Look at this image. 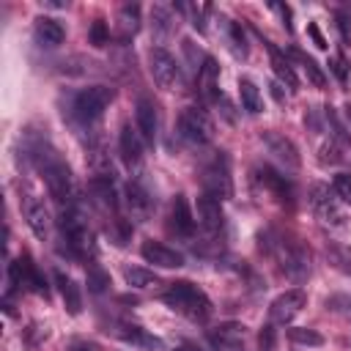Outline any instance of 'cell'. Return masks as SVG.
I'll return each instance as SVG.
<instances>
[{
    "mask_svg": "<svg viewBox=\"0 0 351 351\" xmlns=\"http://www.w3.org/2000/svg\"><path fill=\"white\" fill-rule=\"evenodd\" d=\"M255 173H258L261 186H266V189H269V192H274L277 197H282V200H285V197H291V195H293V192H291V184H288V181H285V176H280L277 170H271V167H266V165H263V167H258Z\"/></svg>",
    "mask_w": 351,
    "mask_h": 351,
    "instance_id": "cb8c5ba5",
    "label": "cell"
},
{
    "mask_svg": "<svg viewBox=\"0 0 351 351\" xmlns=\"http://www.w3.org/2000/svg\"><path fill=\"white\" fill-rule=\"evenodd\" d=\"M134 115H137V132L145 143L154 145L156 140V129H159V115H156V104L148 96H140L134 104Z\"/></svg>",
    "mask_w": 351,
    "mask_h": 351,
    "instance_id": "e0dca14e",
    "label": "cell"
},
{
    "mask_svg": "<svg viewBox=\"0 0 351 351\" xmlns=\"http://www.w3.org/2000/svg\"><path fill=\"white\" fill-rule=\"evenodd\" d=\"M197 225L206 230V233H219L222 225H225V214H222V200L211 197V195H200L197 197Z\"/></svg>",
    "mask_w": 351,
    "mask_h": 351,
    "instance_id": "4fadbf2b",
    "label": "cell"
},
{
    "mask_svg": "<svg viewBox=\"0 0 351 351\" xmlns=\"http://www.w3.org/2000/svg\"><path fill=\"white\" fill-rule=\"evenodd\" d=\"M310 206H313L315 217L324 225H329V228H346V217H343V211L337 206V195L326 184H315L310 189Z\"/></svg>",
    "mask_w": 351,
    "mask_h": 351,
    "instance_id": "9c48e42d",
    "label": "cell"
},
{
    "mask_svg": "<svg viewBox=\"0 0 351 351\" xmlns=\"http://www.w3.org/2000/svg\"><path fill=\"white\" fill-rule=\"evenodd\" d=\"M340 159H343V156H340V148H337L335 140L321 148V162H324V165H335V162H340Z\"/></svg>",
    "mask_w": 351,
    "mask_h": 351,
    "instance_id": "8d00e7d4",
    "label": "cell"
},
{
    "mask_svg": "<svg viewBox=\"0 0 351 351\" xmlns=\"http://www.w3.org/2000/svg\"><path fill=\"white\" fill-rule=\"evenodd\" d=\"M107 285H110V274H107L99 263H90V266H88V291L99 296V293L107 291Z\"/></svg>",
    "mask_w": 351,
    "mask_h": 351,
    "instance_id": "d6a6232c",
    "label": "cell"
},
{
    "mask_svg": "<svg viewBox=\"0 0 351 351\" xmlns=\"http://www.w3.org/2000/svg\"><path fill=\"white\" fill-rule=\"evenodd\" d=\"M203 192L217 197V200H228L233 197V178H230V159L225 151H219L206 167H203Z\"/></svg>",
    "mask_w": 351,
    "mask_h": 351,
    "instance_id": "277c9868",
    "label": "cell"
},
{
    "mask_svg": "<svg viewBox=\"0 0 351 351\" xmlns=\"http://www.w3.org/2000/svg\"><path fill=\"white\" fill-rule=\"evenodd\" d=\"M244 324L228 321L208 332V343L214 351H244Z\"/></svg>",
    "mask_w": 351,
    "mask_h": 351,
    "instance_id": "8fae6325",
    "label": "cell"
},
{
    "mask_svg": "<svg viewBox=\"0 0 351 351\" xmlns=\"http://www.w3.org/2000/svg\"><path fill=\"white\" fill-rule=\"evenodd\" d=\"M151 27L156 38H167L173 33V14L165 5H154L151 8Z\"/></svg>",
    "mask_w": 351,
    "mask_h": 351,
    "instance_id": "f546056e",
    "label": "cell"
},
{
    "mask_svg": "<svg viewBox=\"0 0 351 351\" xmlns=\"http://www.w3.org/2000/svg\"><path fill=\"white\" fill-rule=\"evenodd\" d=\"M162 302H165L170 310L181 313V315H186V318H192V321H206V318L211 315V299H208L197 285H192V282H186V280L173 282V285L162 293Z\"/></svg>",
    "mask_w": 351,
    "mask_h": 351,
    "instance_id": "7a4b0ae2",
    "label": "cell"
},
{
    "mask_svg": "<svg viewBox=\"0 0 351 351\" xmlns=\"http://www.w3.org/2000/svg\"><path fill=\"white\" fill-rule=\"evenodd\" d=\"M258 343H261V351H271V346H274V329H271V324H269V326L261 332Z\"/></svg>",
    "mask_w": 351,
    "mask_h": 351,
    "instance_id": "f35d334b",
    "label": "cell"
},
{
    "mask_svg": "<svg viewBox=\"0 0 351 351\" xmlns=\"http://www.w3.org/2000/svg\"><path fill=\"white\" fill-rule=\"evenodd\" d=\"M121 337L132 346H140V348H162V340L148 335L143 326H134V324H123L121 326Z\"/></svg>",
    "mask_w": 351,
    "mask_h": 351,
    "instance_id": "4316f807",
    "label": "cell"
},
{
    "mask_svg": "<svg viewBox=\"0 0 351 351\" xmlns=\"http://www.w3.org/2000/svg\"><path fill=\"white\" fill-rule=\"evenodd\" d=\"M137 27H140V5H137V3H126V5L118 11V30H121V38L134 36Z\"/></svg>",
    "mask_w": 351,
    "mask_h": 351,
    "instance_id": "83f0119b",
    "label": "cell"
},
{
    "mask_svg": "<svg viewBox=\"0 0 351 351\" xmlns=\"http://www.w3.org/2000/svg\"><path fill=\"white\" fill-rule=\"evenodd\" d=\"M217 77H219V66L214 58H206L203 69L197 71V88L203 93V99H217Z\"/></svg>",
    "mask_w": 351,
    "mask_h": 351,
    "instance_id": "d4e9b609",
    "label": "cell"
},
{
    "mask_svg": "<svg viewBox=\"0 0 351 351\" xmlns=\"http://www.w3.org/2000/svg\"><path fill=\"white\" fill-rule=\"evenodd\" d=\"M140 255L145 258V263H154L159 269H178V266H184V255L178 250H173V247H167L162 241H154V239L143 241Z\"/></svg>",
    "mask_w": 351,
    "mask_h": 351,
    "instance_id": "7c38bea8",
    "label": "cell"
},
{
    "mask_svg": "<svg viewBox=\"0 0 351 351\" xmlns=\"http://www.w3.org/2000/svg\"><path fill=\"white\" fill-rule=\"evenodd\" d=\"M148 69H151V77L159 88L165 90H176L184 85V77H181V66L176 63V58L165 49V47H151L148 49Z\"/></svg>",
    "mask_w": 351,
    "mask_h": 351,
    "instance_id": "8992f818",
    "label": "cell"
},
{
    "mask_svg": "<svg viewBox=\"0 0 351 351\" xmlns=\"http://www.w3.org/2000/svg\"><path fill=\"white\" fill-rule=\"evenodd\" d=\"M178 134L192 145H206L214 140V121L203 107H186L178 115Z\"/></svg>",
    "mask_w": 351,
    "mask_h": 351,
    "instance_id": "52a82bcc",
    "label": "cell"
},
{
    "mask_svg": "<svg viewBox=\"0 0 351 351\" xmlns=\"http://www.w3.org/2000/svg\"><path fill=\"white\" fill-rule=\"evenodd\" d=\"M195 214H192V208H189V200H186V195H176L173 197V203H170V230L176 233V236H184V239H189L192 233H195Z\"/></svg>",
    "mask_w": 351,
    "mask_h": 351,
    "instance_id": "2e32d148",
    "label": "cell"
},
{
    "mask_svg": "<svg viewBox=\"0 0 351 351\" xmlns=\"http://www.w3.org/2000/svg\"><path fill=\"white\" fill-rule=\"evenodd\" d=\"M307 30H310V36H313V41H315V47H318V49H326V38L321 36V30H318L315 25H307Z\"/></svg>",
    "mask_w": 351,
    "mask_h": 351,
    "instance_id": "ab89813d",
    "label": "cell"
},
{
    "mask_svg": "<svg viewBox=\"0 0 351 351\" xmlns=\"http://www.w3.org/2000/svg\"><path fill=\"white\" fill-rule=\"evenodd\" d=\"M123 280H126L132 288H151V285H159V277H156L151 269H143V266H126V269H123Z\"/></svg>",
    "mask_w": 351,
    "mask_h": 351,
    "instance_id": "4dcf8cb0",
    "label": "cell"
},
{
    "mask_svg": "<svg viewBox=\"0 0 351 351\" xmlns=\"http://www.w3.org/2000/svg\"><path fill=\"white\" fill-rule=\"evenodd\" d=\"M22 214H25L27 228L33 230V236H36L38 241H47V236H49V214H47L44 203H41L38 197H33V195H25V200H22Z\"/></svg>",
    "mask_w": 351,
    "mask_h": 351,
    "instance_id": "5bb4252c",
    "label": "cell"
},
{
    "mask_svg": "<svg viewBox=\"0 0 351 351\" xmlns=\"http://www.w3.org/2000/svg\"><path fill=\"white\" fill-rule=\"evenodd\" d=\"M266 47H269V55H271V69H274V74H277V80H280V85H288L291 90H296L299 88V77H296V71H293V66H291V60L274 47V44H269L266 41Z\"/></svg>",
    "mask_w": 351,
    "mask_h": 351,
    "instance_id": "7402d4cb",
    "label": "cell"
},
{
    "mask_svg": "<svg viewBox=\"0 0 351 351\" xmlns=\"http://www.w3.org/2000/svg\"><path fill=\"white\" fill-rule=\"evenodd\" d=\"M55 280H58V288H60V299H63V307L69 315H80L82 313V291L80 285L66 277L63 271H55Z\"/></svg>",
    "mask_w": 351,
    "mask_h": 351,
    "instance_id": "44dd1931",
    "label": "cell"
},
{
    "mask_svg": "<svg viewBox=\"0 0 351 351\" xmlns=\"http://www.w3.org/2000/svg\"><path fill=\"white\" fill-rule=\"evenodd\" d=\"M176 351H200V348H197V346H192V343H184V346H181V348H176Z\"/></svg>",
    "mask_w": 351,
    "mask_h": 351,
    "instance_id": "7bdbcfd3",
    "label": "cell"
},
{
    "mask_svg": "<svg viewBox=\"0 0 351 351\" xmlns=\"http://www.w3.org/2000/svg\"><path fill=\"white\" fill-rule=\"evenodd\" d=\"M346 118H348V123H351V104H346Z\"/></svg>",
    "mask_w": 351,
    "mask_h": 351,
    "instance_id": "ee69618b",
    "label": "cell"
},
{
    "mask_svg": "<svg viewBox=\"0 0 351 351\" xmlns=\"http://www.w3.org/2000/svg\"><path fill=\"white\" fill-rule=\"evenodd\" d=\"M225 33H228V41H230V49L236 58H247L250 55V47H247V33L241 27V22H233V19H225Z\"/></svg>",
    "mask_w": 351,
    "mask_h": 351,
    "instance_id": "f1b7e54d",
    "label": "cell"
},
{
    "mask_svg": "<svg viewBox=\"0 0 351 351\" xmlns=\"http://www.w3.org/2000/svg\"><path fill=\"white\" fill-rule=\"evenodd\" d=\"M239 96H241V107L250 115H258L263 110V96H261V90H258V85L252 80H247V77L239 80Z\"/></svg>",
    "mask_w": 351,
    "mask_h": 351,
    "instance_id": "484cf974",
    "label": "cell"
},
{
    "mask_svg": "<svg viewBox=\"0 0 351 351\" xmlns=\"http://www.w3.org/2000/svg\"><path fill=\"white\" fill-rule=\"evenodd\" d=\"M118 151H121V159L123 165L132 170L143 162V137L137 129H132L129 123L121 126V134H118Z\"/></svg>",
    "mask_w": 351,
    "mask_h": 351,
    "instance_id": "ac0fdd59",
    "label": "cell"
},
{
    "mask_svg": "<svg viewBox=\"0 0 351 351\" xmlns=\"http://www.w3.org/2000/svg\"><path fill=\"white\" fill-rule=\"evenodd\" d=\"M88 41H90L93 47H104V44L110 41V27H107L104 19H93V25H90V30H88Z\"/></svg>",
    "mask_w": 351,
    "mask_h": 351,
    "instance_id": "d590c367",
    "label": "cell"
},
{
    "mask_svg": "<svg viewBox=\"0 0 351 351\" xmlns=\"http://www.w3.org/2000/svg\"><path fill=\"white\" fill-rule=\"evenodd\" d=\"M288 340H291L293 346H307V348L324 346V337H321L315 329H307V326H291V329H288Z\"/></svg>",
    "mask_w": 351,
    "mask_h": 351,
    "instance_id": "1f68e13d",
    "label": "cell"
},
{
    "mask_svg": "<svg viewBox=\"0 0 351 351\" xmlns=\"http://www.w3.org/2000/svg\"><path fill=\"white\" fill-rule=\"evenodd\" d=\"M277 250V258H280V266L282 271L291 277V280H304L310 274V252L304 250V244L299 241H288V239H280L274 244Z\"/></svg>",
    "mask_w": 351,
    "mask_h": 351,
    "instance_id": "ba28073f",
    "label": "cell"
},
{
    "mask_svg": "<svg viewBox=\"0 0 351 351\" xmlns=\"http://www.w3.org/2000/svg\"><path fill=\"white\" fill-rule=\"evenodd\" d=\"M332 192L337 195V200H343L346 206H351V173H337L332 178Z\"/></svg>",
    "mask_w": 351,
    "mask_h": 351,
    "instance_id": "e575fe53",
    "label": "cell"
},
{
    "mask_svg": "<svg viewBox=\"0 0 351 351\" xmlns=\"http://www.w3.org/2000/svg\"><path fill=\"white\" fill-rule=\"evenodd\" d=\"M263 145L269 148V154H274L285 167H291V170H296L299 167V151H296V145L288 140V137H282V134H277V132H263Z\"/></svg>",
    "mask_w": 351,
    "mask_h": 351,
    "instance_id": "d6986e66",
    "label": "cell"
},
{
    "mask_svg": "<svg viewBox=\"0 0 351 351\" xmlns=\"http://www.w3.org/2000/svg\"><path fill=\"white\" fill-rule=\"evenodd\" d=\"M299 60H302V66H304V71H307V80L315 85V88H326V77H324V71H321V66L313 60V58H307V55H302V52H293Z\"/></svg>",
    "mask_w": 351,
    "mask_h": 351,
    "instance_id": "836d02e7",
    "label": "cell"
},
{
    "mask_svg": "<svg viewBox=\"0 0 351 351\" xmlns=\"http://www.w3.org/2000/svg\"><path fill=\"white\" fill-rule=\"evenodd\" d=\"M90 192L96 195V200L104 208H110V211L118 208V192H115V184H112V176L110 173H101V176L90 178Z\"/></svg>",
    "mask_w": 351,
    "mask_h": 351,
    "instance_id": "603a6c76",
    "label": "cell"
},
{
    "mask_svg": "<svg viewBox=\"0 0 351 351\" xmlns=\"http://www.w3.org/2000/svg\"><path fill=\"white\" fill-rule=\"evenodd\" d=\"M112 96H115L112 88H107V85H90V88H85V90H80L74 96V115L82 123H93V121H99L104 115V110L110 107Z\"/></svg>",
    "mask_w": 351,
    "mask_h": 351,
    "instance_id": "5b68a950",
    "label": "cell"
},
{
    "mask_svg": "<svg viewBox=\"0 0 351 351\" xmlns=\"http://www.w3.org/2000/svg\"><path fill=\"white\" fill-rule=\"evenodd\" d=\"M307 304V293L302 288H291L285 293H280L271 304H269V324L271 326H285L291 324Z\"/></svg>",
    "mask_w": 351,
    "mask_h": 351,
    "instance_id": "30bf717a",
    "label": "cell"
},
{
    "mask_svg": "<svg viewBox=\"0 0 351 351\" xmlns=\"http://www.w3.org/2000/svg\"><path fill=\"white\" fill-rule=\"evenodd\" d=\"M329 69L337 74V80H346V74H348V69H346V60L340 58V55H335V58H329Z\"/></svg>",
    "mask_w": 351,
    "mask_h": 351,
    "instance_id": "74e56055",
    "label": "cell"
},
{
    "mask_svg": "<svg viewBox=\"0 0 351 351\" xmlns=\"http://www.w3.org/2000/svg\"><path fill=\"white\" fill-rule=\"evenodd\" d=\"M33 33H36V41H38L41 47H49V49H52V47H60L63 38H66L63 25H60L58 19H52V16H38Z\"/></svg>",
    "mask_w": 351,
    "mask_h": 351,
    "instance_id": "ffe728a7",
    "label": "cell"
},
{
    "mask_svg": "<svg viewBox=\"0 0 351 351\" xmlns=\"http://www.w3.org/2000/svg\"><path fill=\"white\" fill-rule=\"evenodd\" d=\"M271 96H274L280 104H285V93H282V85H280V82H271Z\"/></svg>",
    "mask_w": 351,
    "mask_h": 351,
    "instance_id": "b9f144b4",
    "label": "cell"
},
{
    "mask_svg": "<svg viewBox=\"0 0 351 351\" xmlns=\"http://www.w3.org/2000/svg\"><path fill=\"white\" fill-rule=\"evenodd\" d=\"M69 351H99V346L96 343H88V340H77V343L69 346Z\"/></svg>",
    "mask_w": 351,
    "mask_h": 351,
    "instance_id": "60d3db41",
    "label": "cell"
},
{
    "mask_svg": "<svg viewBox=\"0 0 351 351\" xmlns=\"http://www.w3.org/2000/svg\"><path fill=\"white\" fill-rule=\"evenodd\" d=\"M123 203H126V208H129V217L137 219V222H145V219L151 217V211H154V200H151L148 189H145L143 184H137V181H129V184H126V197H123Z\"/></svg>",
    "mask_w": 351,
    "mask_h": 351,
    "instance_id": "9a60e30c",
    "label": "cell"
},
{
    "mask_svg": "<svg viewBox=\"0 0 351 351\" xmlns=\"http://www.w3.org/2000/svg\"><path fill=\"white\" fill-rule=\"evenodd\" d=\"M60 236L66 241V247L71 250V255L82 258L88 252H93V239L88 233V225H85V217L80 211V206H69V208H60Z\"/></svg>",
    "mask_w": 351,
    "mask_h": 351,
    "instance_id": "3957f363",
    "label": "cell"
},
{
    "mask_svg": "<svg viewBox=\"0 0 351 351\" xmlns=\"http://www.w3.org/2000/svg\"><path fill=\"white\" fill-rule=\"evenodd\" d=\"M33 154V159H36V165H38V170H41V176H44V184H47V189H49V197L60 206V208H69V206H74L77 200V186H74V176H71V167L47 145V140L44 143H38V145H33L30 148Z\"/></svg>",
    "mask_w": 351,
    "mask_h": 351,
    "instance_id": "6da1fadb",
    "label": "cell"
}]
</instances>
